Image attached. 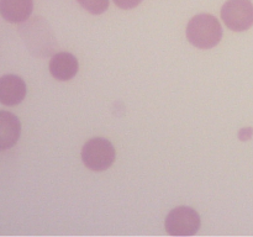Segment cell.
Wrapping results in <instances>:
<instances>
[{"instance_id": "obj_1", "label": "cell", "mask_w": 253, "mask_h": 237, "mask_svg": "<svg viewBox=\"0 0 253 237\" xmlns=\"http://www.w3.org/2000/svg\"><path fill=\"white\" fill-rule=\"evenodd\" d=\"M29 51L34 56L47 57L56 48V37L53 31L42 17H34L30 22H24L19 27Z\"/></svg>"}, {"instance_id": "obj_2", "label": "cell", "mask_w": 253, "mask_h": 237, "mask_svg": "<svg viewBox=\"0 0 253 237\" xmlns=\"http://www.w3.org/2000/svg\"><path fill=\"white\" fill-rule=\"evenodd\" d=\"M222 27L219 20L210 14L195 15L187 25V39L194 47L209 49L219 44Z\"/></svg>"}, {"instance_id": "obj_3", "label": "cell", "mask_w": 253, "mask_h": 237, "mask_svg": "<svg viewBox=\"0 0 253 237\" xmlns=\"http://www.w3.org/2000/svg\"><path fill=\"white\" fill-rule=\"evenodd\" d=\"M116 157L113 143L103 137L90 138L82 150V160L86 168L103 172L111 167Z\"/></svg>"}, {"instance_id": "obj_4", "label": "cell", "mask_w": 253, "mask_h": 237, "mask_svg": "<svg viewBox=\"0 0 253 237\" xmlns=\"http://www.w3.org/2000/svg\"><path fill=\"white\" fill-rule=\"evenodd\" d=\"M200 215L189 206L174 207L165 221L167 234L178 237L194 236L200 229Z\"/></svg>"}, {"instance_id": "obj_5", "label": "cell", "mask_w": 253, "mask_h": 237, "mask_svg": "<svg viewBox=\"0 0 253 237\" xmlns=\"http://www.w3.org/2000/svg\"><path fill=\"white\" fill-rule=\"evenodd\" d=\"M221 19L227 29L242 32L253 26V4L251 0H227L221 9Z\"/></svg>"}, {"instance_id": "obj_6", "label": "cell", "mask_w": 253, "mask_h": 237, "mask_svg": "<svg viewBox=\"0 0 253 237\" xmlns=\"http://www.w3.org/2000/svg\"><path fill=\"white\" fill-rule=\"evenodd\" d=\"M26 96L24 79L15 74H5L0 79V103L6 106L19 105Z\"/></svg>"}, {"instance_id": "obj_7", "label": "cell", "mask_w": 253, "mask_h": 237, "mask_svg": "<svg viewBox=\"0 0 253 237\" xmlns=\"http://www.w3.org/2000/svg\"><path fill=\"white\" fill-rule=\"evenodd\" d=\"M49 73L54 79L61 81L71 80L78 73V59L69 52H59L51 58L48 64Z\"/></svg>"}, {"instance_id": "obj_8", "label": "cell", "mask_w": 253, "mask_h": 237, "mask_svg": "<svg viewBox=\"0 0 253 237\" xmlns=\"http://www.w3.org/2000/svg\"><path fill=\"white\" fill-rule=\"evenodd\" d=\"M34 9V0H0V14L11 24L25 22Z\"/></svg>"}, {"instance_id": "obj_9", "label": "cell", "mask_w": 253, "mask_h": 237, "mask_svg": "<svg viewBox=\"0 0 253 237\" xmlns=\"http://www.w3.org/2000/svg\"><path fill=\"white\" fill-rule=\"evenodd\" d=\"M21 123L16 115L9 111H0V150L11 148L19 141Z\"/></svg>"}, {"instance_id": "obj_10", "label": "cell", "mask_w": 253, "mask_h": 237, "mask_svg": "<svg viewBox=\"0 0 253 237\" xmlns=\"http://www.w3.org/2000/svg\"><path fill=\"white\" fill-rule=\"evenodd\" d=\"M82 7L93 15H100L109 7V0H77Z\"/></svg>"}, {"instance_id": "obj_11", "label": "cell", "mask_w": 253, "mask_h": 237, "mask_svg": "<svg viewBox=\"0 0 253 237\" xmlns=\"http://www.w3.org/2000/svg\"><path fill=\"white\" fill-rule=\"evenodd\" d=\"M113 1L115 2L116 6H119L120 9L130 10L138 6V5L142 2V0H113Z\"/></svg>"}, {"instance_id": "obj_12", "label": "cell", "mask_w": 253, "mask_h": 237, "mask_svg": "<svg viewBox=\"0 0 253 237\" xmlns=\"http://www.w3.org/2000/svg\"><path fill=\"white\" fill-rule=\"evenodd\" d=\"M252 133H253V130L251 127H246V128H242L241 131L239 132V137L241 141H246V140H250V138L252 137Z\"/></svg>"}]
</instances>
